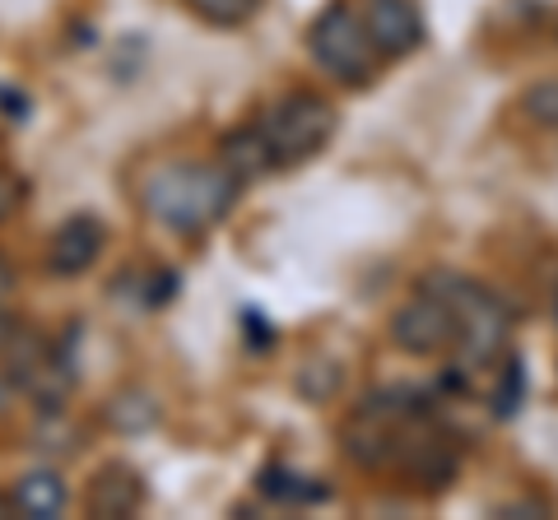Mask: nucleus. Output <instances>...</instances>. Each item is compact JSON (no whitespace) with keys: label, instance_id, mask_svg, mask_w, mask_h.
Instances as JSON below:
<instances>
[{"label":"nucleus","instance_id":"1","mask_svg":"<svg viewBox=\"0 0 558 520\" xmlns=\"http://www.w3.org/2000/svg\"><path fill=\"white\" fill-rule=\"evenodd\" d=\"M135 200L159 228L178 237H201L233 210L238 182L219 163L196 159H168L154 163L135 186Z\"/></svg>","mask_w":558,"mask_h":520},{"label":"nucleus","instance_id":"2","mask_svg":"<svg viewBox=\"0 0 558 520\" xmlns=\"http://www.w3.org/2000/svg\"><path fill=\"white\" fill-rule=\"evenodd\" d=\"M307 51L330 79L349 84V89L373 84L377 65H381V51L368 38V24H363L359 5H349V0H336V5H326L317 20H312Z\"/></svg>","mask_w":558,"mask_h":520},{"label":"nucleus","instance_id":"3","mask_svg":"<svg viewBox=\"0 0 558 520\" xmlns=\"http://www.w3.org/2000/svg\"><path fill=\"white\" fill-rule=\"evenodd\" d=\"M260 131H266V140L275 149V168H303L307 159H317V153L336 140L340 116L322 94L293 89L260 116Z\"/></svg>","mask_w":558,"mask_h":520},{"label":"nucleus","instance_id":"4","mask_svg":"<svg viewBox=\"0 0 558 520\" xmlns=\"http://www.w3.org/2000/svg\"><path fill=\"white\" fill-rule=\"evenodd\" d=\"M451 293H442V298L451 302V317H457V339L465 344L470 358H494L502 354V344H508V331H512V317L508 307H502L494 293L470 284V280H442ZM438 293V288H433Z\"/></svg>","mask_w":558,"mask_h":520},{"label":"nucleus","instance_id":"5","mask_svg":"<svg viewBox=\"0 0 558 520\" xmlns=\"http://www.w3.org/2000/svg\"><path fill=\"white\" fill-rule=\"evenodd\" d=\"M391 339L400 354L410 358H438L457 344V317H451V302L442 293L424 288L418 298H410L405 307L391 317Z\"/></svg>","mask_w":558,"mask_h":520},{"label":"nucleus","instance_id":"6","mask_svg":"<svg viewBox=\"0 0 558 520\" xmlns=\"http://www.w3.org/2000/svg\"><path fill=\"white\" fill-rule=\"evenodd\" d=\"M396 465L414 479V488L424 493H442L451 479H457V446H451L442 432H428L405 419L396 442Z\"/></svg>","mask_w":558,"mask_h":520},{"label":"nucleus","instance_id":"7","mask_svg":"<svg viewBox=\"0 0 558 520\" xmlns=\"http://www.w3.org/2000/svg\"><path fill=\"white\" fill-rule=\"evenodd\" d=\"M359 14L368 24V38L381 61H400L424 42V14L414 0H359Z\"/></svg>","mask_w":558,"mask_h":520},{"label":"nucleus","instance_id":"8","mask_svg":"<svg viewBox=\"0 0 558 520\" xmlns=\"http://www.w3.org/2000/svg\"><path fill=\"white\" fill-rule=\"evenodd\" d=\"M400 428H405V413L391 409L387 400H368V405L354 413V419H349V428H344L349 460L368 465V470H377V465H391L396 460Z\"/></svg>","mask_w":558,"mask_h":520},{"label":"nucleus","instance_id":"9","mask_svg":"<svg viewBox=\"0 0 558 520\" xmlns=\"http://www.w3.org/2000/svg\"><path fill=\"white\" fill-rule=\"evenodd\" d=\"M102 242H108V228H102L98 214H70L47 242V265L61 280H75V274L94 270V260L102 256Z\"/></svg>","mask_w":558,"mask_h":520},{"label":"nucleus","instance_id":"10","mask_svg":"<svg viewBox=\"0 0 558 520\" xmlns=\"http://www.w3.org/2000/svg\"><path fill=\"white\" fill-rule=\"evenodd\" d=\"M84 507H89V516L98 520H126L135 516L140 507H145V479H140V470H131V465H102V470L89 479V493H84Z\"/></svg>","mask_w":558,"mask_h":520},{"label":"nucleus","instance_id":"11","mask_svg":"<svg viewBox=\"0 0 558 520\" xmlns=\"http://www.w3.org/2000/svg\"><path fill=\"white\" fill-rule=\"evenodd\" d=\"M219 168L229 172L238 186H247L256 177H266V172H275V149L266 140V131H260V121H256V126H238V131L223 135Z\"/></svg>","mask_w":558,"mask_h":520},{"label":"nucleus","instance_id":"12","mask_svg":"<svg viewBox=\"0 0 558 520\" xmlns=\"http://www.w3.org/2000/svg\"><path fill=\"white\" fill-rule=\"evenodd\" d=\"M10 497H14V507H20V516H28V520H57L70 502V488L57 470H33L14 483Z\"/></svg>","mask_w":558,"mask_h":520},{"label":"nucleus","instance_id":"13","mask_svg":"<svg viewBox=\"0 0 558 520\" xmlns=\"http://www.w3.org/2000/svg\"><path fill=\"white\" fill-rule=\"evenodd\" d=\"M256 488L266 493V497H275V502H284V507H303V502H322L326 497V488H322L317 479L293 474V470H284V465H270V470H260Z\"/></svg>","mask_w":558,"mask_h":520},{"label":"nucleus","instance_id":"14","mask_svg":"<svg viewBox=\"0 0 558 520\" xmlns=\"http://www.w3.org/2000/svg\"><path fill=\"white\" fill-rule=\"evenodd\" d=\"M102 419L117 432H145L159 423V405H154V395H145V391H121L102 405Z\"/></svg>","mask_w":558,"mask_h":520},{"label":"nucleus","instance_id":"15","mask_svg":"<svg viewBox=\"0 0 558 520\" xmlns=\"http://www.w3.org/2000/svg\"><path fill=\"white\" fill-rule=\"evenodd\" d=\"M182 5L196 14V20L215 24V28H238L260 10V0H182Z\"/></svg>","mask_w":558,"mask_h":520},{"label":"nucleus","instance_id":"16","mask_svg":"<svg viewBox=\"0 0 558 520\" xmlns=\"http://www.w3.org/2000/svg\"><path fill=\"white\" fill-rule=\"evenodd\" d=\"M521 108H526V116L535 121V126L558 131V79H539V84H531V89L521 94Z\"/></svg>","mask_w":558,"mask_h":520},{"label":"nucleus","instance_id":"17","mask_svg":"<svg viewBox=\"0 0 558 520\" xmlns=\"http://www.w3.org/2000/svg\"><path fill=\"white\" fill-rule=\"evenodd\" d=\"M20 200H24V182L14 172H0V223L20 210Z\"/></svg>","mask_w":558,"mask_h":520},{"label":"nucleus","instance_id":"18","mask_svg":"<svg viewBox=\"0 0 558 520\" xmlns=\"http://www.w3.org/2000/svg\"><path fill=\"white\" fill-rule=\"evenodd\" d=\"M10 293H14V265H10L5 256H0V307L10 302Z\"/></svg>","mask_w":558,"mask_h":520},{"label":"nucleus","instance_id":"19","mask_svg":"<svg viewBox=\"0 0 558 520\" xmlns=\"http://www.w3.org/2000/svg\"><path fill=\"white\" fill-rule=\"evenodd\" d=\"M0 516H20V507H14V497H0Z\"/></svg>","mask_w":558,"mask_h":520}]
</instances>
